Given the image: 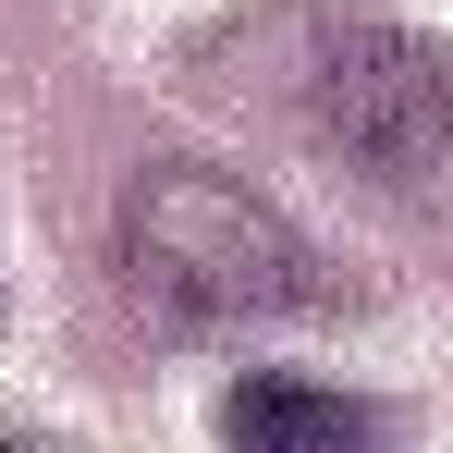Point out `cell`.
<instances>
[{"label":"cell","instance_id":"obj_2","mask_svg":"<svg viewBox=\"0 0 453 453\" xmlns=\"http://www.w3.org/2000/svg\"><path fill=\"white\" fill-rule=\"evenodd\" d=\"M221 453H380V417L331 380H295V368H257L221 392Z\"/></svg>","mask_w":453,"mask_h":453},{"label":"cell","instance_id":"obj_3","mask_svg":"<svg viewBox=\"0 0 453 453\" xmlns=\"http://www.w3.org/2000/svg\"><path fill=\"white\" fill-rule=\"evenodd\" d=\"M0 453H12V441H0Z\"/></svg>","mask_w":453,"mask_h":453},{"label":"cell","instance_id":"obj_1","mask_svg":"<svg viewBox=\"0 0 453 453\" xmlns=\"http://www.w3.org/2000/svg\"><path fill=\"white\" fill-rule=\"evenodd\" d=\"M123 257L184 319H282V306H319L306 245L245 184H221V172H148L135 209H123Z\"/></svg>","mask_w":453,"mask_h":453}]
</instances>
